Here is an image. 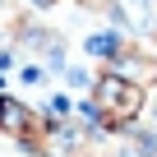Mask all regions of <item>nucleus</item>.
<instances>
[{"label":"nucleus","instance_id":"nucleus-6","mask_svg":"<svg viewBox=\"0 0 157 157\" xmlns=\"http://www.w3.org/2000/svg\"><path fill=\"white\" fill-rule=\"evenodd\" d=\"M152 120H157V106H152Z\"/></svg>","mask_w":157,"mask_h":157},{"label":"nucleus","instance_id":"nucleus-3","mask_svg":"<svg viewBox=\"0 0 157 157\" xmlns=\"http://www.w3.org/2000/svg\"><path fill=\"white\" fill-rule=\"evenodd\" d=\"M120 42H125V37H116V33H93L83 46H88V56H97V60H111V56L120 51Z\"/></svg>","mask_w":157,"mask_h":157},{"label":"nucleus","instance_id":"nucleus-5","mask_svg":"<svg viewBox=\"0 0 157 157\" xmlns=\"http://www.w3.org/2000/svg\"><path fill=\"white\" fill-rule=\"evenodd\" d=\"M19 78H23V83H42V65H37V60H33V65H23V74H19Z\"/></svg>","mask_w":157,"mask_h":157},{"label":"nucleus","instance_id":"nucleus-4","mask_svg":"<svg viewBox=\"0 0 157 157\" xmlns=\"http://www.w3.org/2000/svg\"><path fill=\"white\" fill-rule=\"evenodd\" d=\"M74 5H78V10H88V14H106L116 0H74Z\"/></svg>","mask_w":157,"mask_h":157},{"label":"nucleus","instance_id":"nucleus-1","mask_svg":"<svg viewBox=\"0 0 157 157\" xmlns=\"http://www.w3.org/2000/svg\"><path fill=\"white\" fill-rule=\"evenodd\" d=\"M139 111H143V88L106 69L97 83H93V97L83 106V120L93 129H129L139 120Z\"/></svg>","mask_w":157,"mask_h":157},{"label":"nucleus","instance_id":"nucleus-2","mask_svg":"<svg viewBox=\"0 0 157 157\" xmlns=\"http://www.w3.org/2000/svg\"><path fill=\"white\" fill-rule=\"evenodd\" d=\"M106 69L143 88V83H152V78H157V56H148V51H143V46H134V42H120V51L106 60Z\"/></svg>","mask_w":157,"mask_h":157}]
</instances>
